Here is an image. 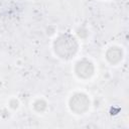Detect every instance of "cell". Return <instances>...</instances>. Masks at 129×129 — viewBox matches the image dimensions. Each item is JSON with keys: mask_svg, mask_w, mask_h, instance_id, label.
Instances as JSON below:
<instances>
[{"mask_svg": "<svg viewBox=\"0 0 129 129\" xmlns=\"http://www.w3.org/2000/svg\"><path fill=\"white\" fill-rule=\"evenodd\" d=\"M78 47L79 44L76 38L68 33L59 35L53 43L54 52L60 58H64V59H69L72 56H74L78 50Z\"/></svg>", "mask_w": 129, "mask_h": 129, "instance_id": "6da1fadb", "label": "cell"}, {"mask_svg": "<svg viewBox=\"0 0 129 129\" xmlns=\"http://www.w3.org/2000/svg\"><path fill=\"white\" fill-rule=\"evenodd\" d=\"M89 106L90 100L85 94L77 93L70 99V108L76 114L85 113L89 109Z\"/></svg>", "mask_w": 129, "mask_h": 129, "instance_id": "7a4b0ae2", "label": "cell"}, {"mask_svg": "<svg viewBox=\"0 0 129 129\" xmlns=\"http://www.w3.org/2000/svg\"><path fill=\"white\" fill-rule=\"evenodd\" d=\"M76 74L82 79H89L94 74V66L87 59H82L77 62L75 68Z\"/></svg>", "mask_w": 129, "mask_h": 129, "instance_id": "3957f363", "label": "cell"}, {"mask_svg": "<svg viewBox=\"0 0 129 129\" xmlns=\"http://www.w3.org/2000/svg\"><path fill=\"white\" fill-rule=\"evenodd\" d=\"M122 50L118 47H111L106 52V58L111 64H116L122 59Z\"/></svg>", "mask_w": 129, "mask_h": 129, "instance_id": "277c9868", "label": "cell"}, {"mask_svg": "<svg viewBox=\"0 0 129 129\" xmlns=\"http://www.w3.org/2000/svg\"><path fill=\"white\" fill-rule=\"evenodd\" d=\"M45 108H46V103L43 100H37L34 103V109L37 112H43L45 110Z\"/></svg>", "mask_w": 129, "mask_h": 129, "instance_id": "5b68a950", "label": "cell"}, {"mask_svg": "<svg viewBox=\"0 0 129 129\" xmlns=\"http://www.w3.org/2000/svg\"><path fill=\"white\" fill-rule=\"evenodd\" d=\"M84 32H87V30H86V29H79V30H78V34H79L81 37H86V36H87V33L84 34Z\"/></svg>", "mask_w": 129, "mask_h": 129, "instance_id": "8992f818", "label": "cell"}]
</instances>
